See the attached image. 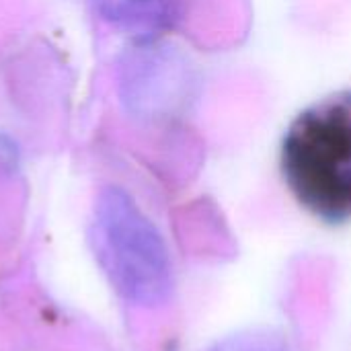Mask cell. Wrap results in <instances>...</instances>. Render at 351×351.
Returning <instances> with one entry per match:
<instances>
[{
	"instance_id": "cell-2",
	"label": "cell",
	"mask_w": 351,
	"mask_h": 351,
	"mask_svg": "<svg viewBox=\"0 0 351 351\" xmlns=\"http://www.w3.org/2000/svg\"><path fill=\"white\" fill-rule=\"evenodd\" d=\"M93 247L115 292L138 306L165 304L173 261L154 222L121 187H103L95 202Z\"/></svg>"
},
{
	"instance_id": "cell-3",
	"label": "cell",
	"mask_w": 351,
	"mask_h": 351,
	"mask_svg": "<svg viewBox=\"0 0 351 351\" xmlns=\"http://www.w3.org/2000/svg\"><path fill=\"white\" fill-rule=\"evenodd\" d=\"M99 12L140 35H152L169 27L179 12L181 0H95Z\"/></svg>"
},
{
	"instance_id": "cell-4",
	"label": "cell",
	"mask_w": 351,
	"mask_h": 351,
	"mask_svg": "<svg viewBox=\"0 0 351 351\" xmlns=\"http://www.w3.org/2000/svg\"><path fill=\"white\" fill-rule=\"evenodd\" d=\"M208 351H292L282 333L274 329H245L237 331Z\"/></svg>"
},
{
	"instance_id": "cell-1",
	"label": "cell",
	"mask_w": 351,
	"mask_h": 351,
	"mask_svg": "<svg viewBox=\"0 0 351 351\" xmlns=\"http://www.w3.org/2000/svg\"><path fill=\"white\" fill-rule=\"evenodd\" d=\"M280 167L296 202L313 216L341 224L351 218V93L321 99L288 125Z\"/></svg>"
}]
</instances>
